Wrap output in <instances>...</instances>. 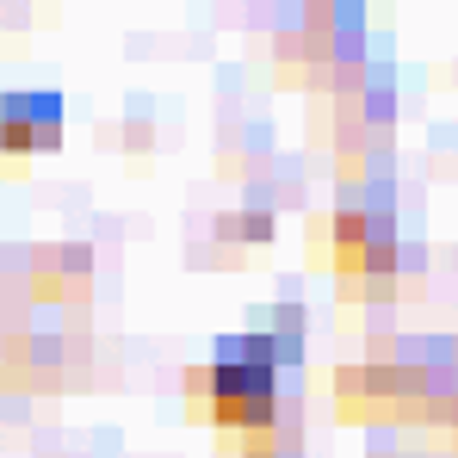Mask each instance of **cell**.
I'll use <instances>...</instances> for the list:
<instances>
[{"label": "cell", "instance_id": "obj_2", "mask_svg": "<svg viewBox=\"0 0 458 458\" xmlns=\"http://www.w3.org/2000/svg\"><path fill=\"white\" fill-rule=\"evenodd\" d=\"M0 149L6 155H50L63 149V93H6L0 99Z\"/></svg>", "mask_w": 458, "mask_h": 458}, {"label": "cell", "instance_id": "obj_3", "mask_svg": "<svg viewBox=\"0 0 458 458\" xmlns=\"http://www.w3.org/2000/svg\"><path fill=\"white\" fill-rule=\"evenodd\" d=\"M396 273H428V248L421 242H396Z\"/></svg>", "mask_w": 458, "mask_h": 458}, {"label": "cell", "instance_id": "obj_1", "mask_svg": "<svg viewBox=\"0 0 458 458\" xmlns=\"http://www.w3.org/2000/svg\"><path fill=\"white\" fill-rule=\"evenodd\" d=\"M205 403L224 428L242 434H267L273 415H279V372L267 366H205Z\"/></svg>", "mask_w": 458, "mask_h": 458}]
</instances>
